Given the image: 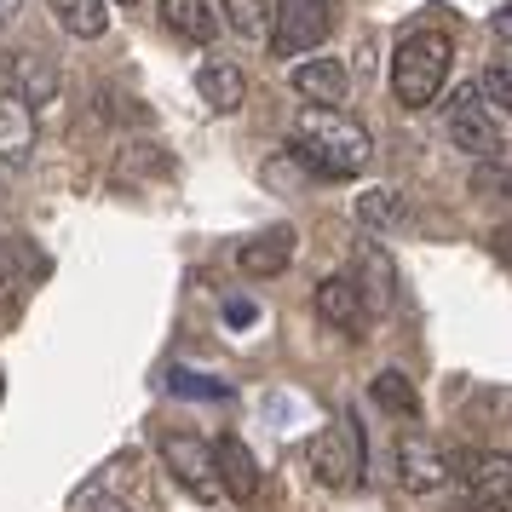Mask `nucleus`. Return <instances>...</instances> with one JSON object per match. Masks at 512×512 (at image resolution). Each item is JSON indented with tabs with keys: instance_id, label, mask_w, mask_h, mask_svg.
Wrapping results in <instances>:
<instances>
[{
	"instance_id": "1",
	"label": "nucleus",
	"mask_w": 512,
	"mask_h": 512,
	"mask_svg": "<svg viewBox=\"0 0 512 512\" xmlns=\"http://www.w3.org/2000/svg\"><path fill=\"white\" fill-rule=\"evenodd\" d=\"M294 162L317 179H357L374 162V139L363 121H351L346 110H317L305 104L294 121Z\"/></svg>"
},
{
	"instance_id": "2",
	"label": "nucleus",
	"mask_w": 512,
	"mask_h": 512,
	"mask_svg": "<svg viewBox=\"0 0 512 512\" xmlns=\"http://www.w3.org/2000/svg\"><path fill=\"white\" fill-rule=\"evenodd\" d=\"M449 35L443 29H415L392 58V98L403 110H426V104H438L443 81H449Z\"/></svg>"
},
{
	"instance_id": "3",
	"label": "nucleus",
	"mask_w": 512,
	"mask_h": 512,
	"mask_svg": "<svg viewBox=\"0 0 512 512\" xmlns=\"http://www.w3.org/2000/svg\"><path fill=\"white\" fill-rule=\"evenodd\" d=\"M334 35V0H277L271 6V29L265 41L277 58H305L311 47H323Z\"/></svg>"
},
{
	"instance_id": "4",
	"label": "nucleus",
	"mask_w": 512,
	"mask_h": 512,
	"mask_svg": "<svg viewBox=\"0 0 512 512\" xmlns=\"http://www.w3.org/2000/svg\"><path fill=\"white\" fill-rule=\"evenodd\" d=\"M305 461H311V472H317V484L357 489L363 484V466H369V449H363V432H357L351 420H334V426H323V432L311 438Z\"/></svg>"
},
{
	"instance_id": "5",
	"label": "nucleus",
	"mask_w": 512,
	"mask_h": 512,
	"mask_svg": "<svg viewBox=\"0 0 512 512\" xmlns=\"http://www.w3.org/2000/svg\"><path fill=\"white\" fill-rule=\"evenodd\" d=\"M162 461L173 472V484H185L196 501H219V466H213V443L190 438V432H167L162 438Z\"/></svg>"
},
{
	"instance_id": "6",
	"label": "nucleus",
	"mask_w": 512,
	"mask_h": 512,
	"mask_svg": "<svg viewBox=\"0 0 512 512\" xmlns=\"http://www.w3.org/2000/svg\"><path fill=\"white\" fill-rule=\"evenodd\" d=\"M449 139L472 150L478 162L489 156H501V121L489 116V104L478 98V87H461V93L449 98Z\"/></svg>"
},
{
	"instance_id": "7",
	"label": "nucleus",
	"mask_w": 512,
	"mask_h": 512,
	"mask_svg": "<svg viewBox=\"0 0 512 512\" xmlns=\"http://www.w3.org/2000/svg\"><path fill=\"white\" fill-rule=\"evenodd\" d=\"M449 472L466 484V495L512 507V455H495V449H455V455H449Z\"/></svg>"
},
{
	"instance_id": "8",
	"label": "nucleus",
	"mask_w": 512,
	"mask_h": 512,
	"mask_svg": "<svg viewBox=\"0 0 512 512\" xmlns=\"http://www.w3.org/2000/svg\"><path fill=\"white\" fill-rule=\"evenodd\" d=\"M351 288H357V300H363V317H386L397 305V265L380 242H363V248H357Z\"/></svg>"
},
{
	"instance_id": "9",
	"label": "nucleus",
	"mask_w": 512,
	"mask_h": 512,
	"mask_svg": "<svg viewBox=\"0 0 512 512\" xmlns=\"http://www.w3.org/2000/svg\"><path fill=\"white\" fill-rule=\"evenodd\" d=\"M397 484L409 495H432L449 484V455L432 438H397Z\"/></svg>"
},
{
	"instance_id": "10",
	"label": "nucleus",
	"mask_w": 512,
	"mask_h": 512,
	"mask_svg": "<svg viewBox=\"0 0 512 512\" xmlns=\"http://www.w3.org/2000/svg\"><path fill=\"white\" fill-rule=\"evenodd\" d=\"M288 81H294V93H300L305 104H317V110H340L346 93H351V70L340 58H300Z\"/></svg>"
},
{
	"instance_id": "11",
	"label": "nucleus",
	"mask_w": 512,
	"mask_h": 512,
	"mask_svg": "<svg viewBox=\"0 0 512 512\" xmlns=\"http://www.w3.org/2000/svg\"><path fill=\"white\" fill-rule=\"evenodd\" d=\"M236 265H242V277H282L294 265V225H271V231L248 236L236 248Z\"/></svg>"
},
{
	"instance_id": "12",
	"label": "nucleus",
	"mask_w": 512,
	"mask_h": 512,
	"mask_svg": "<svg viewBox=\"0 0 512 512\" xmlns=\"http://www.w3.org/2000/svg\"><path fill=\"white\" fill-rule=\"evenodd\" d=\"M213 466H219V489H225L231 501H242V507H254V501H259V461H254V449H248L242 438H219Z\"/></svg>"
},
{
	"instance_id": "13",
	"label": "nucleus",
	"mask_w": 512,
	"mask_h": 512,
	"mask_svg": "<svg viewBox=\"0 0 512 512\" xmlns=\"http://www.w3.org/2000/svg\"><path fill=\"white\" fill-rule=\"evenodd\" d=\"M29 156H35V110L6 87V93H0V162L29 167Z\"/></svg>"
},
{
	"instance_id": "14",
	"label": "nucleus",
	"mask_w": 512,
	"mask_h": 512,
	"mask_svg": "<svg viewBox=\"0 0 512 512\" xmlns=\"http://www.w3.org/2000/svg\"><path fill=\"white\" fill-rule=\"evenodd\" d=\"M196 93H202V104H208V110L236 116V110H242V98H248V81H242V70H236V64L208 58V64H196Z\"/></svg>"
},
{
	"instance_id": "15",
	"label": "nucleus",
	"mask_w": 512,
	"mask_h": 512,
	"mask_svg": "<svg viewBox=\"0 0 512 512\" xmlns=\"http://www.w3.org/2000/svg\"><path fill=\"white\" fill-rule=\"evenodd\" d=\"M162 24L173 29L179 41L208 47L213 35H219V12H213V0H162Z\"/></svg>"
},
{
	"instance_id": "16",
	"label": "nucleus",
	"mask_w": 512,
	"mask_h": 512,
	"mask_svg": "<svg viewBox=\"0 0 512 512\" xmlns=\"http://www.w3.org/2000/svg\"><path fill=\"white\" fill-rule=\"evenodd\" d=\"M311 305H317V317H323L328 328H357L363 323V300H357L351 277H323L317 294H311Z\"/></svg>"
},
{
	"instance_id": "17",
	"label": "nucleus",
	"mask_w": 512,
	"mask_h": 512,
	"mask_svg": "<svg viewBox=\"0 0 512 512\" xmlns=\"http://www.w3.org/2000/svg\"><path fill=\"white\" fill-rule=\"evenodd\" d=\"M47 6H52V18H58V29L75 35V41H98L110 29V6L104 0H47Z\"/></svg>"
},
{
	"instance_id": "18",
	"label": "nucleus",
	"mask_w": 512,
	"mask_h": 512,
	"mask_svg": "<svg viewBox=\"0 0 512 512\" xmlns=\"http://www.w3.org/2000/svg\"><path fill=\"white\" fill-rule=\"evenodd\" d=\"M369 397L386 409V415H397V420H415L420 415V392H415V380L403 369H380L369 380Z\"/></svg>"
},
{
	"instance_id": "19",
	"label": "nucleus",
	"mask_w": 512,
	"mask_h": 512,
	"mask_svg": "<svg viewBox=\"0 0 512 512\" xmlns=\"http://www.w3.org/2000/svg\"><path fill=\"white\" fill-rule=\"evenodd\" d=\"M12 93L24 98L29 110H35V104H47V98L58 93V70H52L47 52H24V58H18V87H12Z\"/></svg>"
},
{
	"instance_id": "20",
	"label": "nucleus",
	"mask_w": 512,
	"mask_h": 512,
	"mask_svg": "<svg viewBox=\"0 0 512 512\" xmlns=\"http://www.w3.org/2000/svg\"><path fill=\"white\" fill-rule=\"evenodd\" d=\"M357 219L374 225V231H386V225H403V219H409V202H403L397 190H363V196H357Z\"/></svg>"
},
{
	"instance_id": "21",
	"label": "nucleus",
	"mask_w": 512,
	"mask_h": 512,
	"mask_svg": "<svg viewBox=\"0 0 512 512\" xmlns=\"http://www.w3.org/2000/svg\"><path fill=\"white\" fill-rule=\"evenodd\" d=\"M271 6H277V0H225V24H231L242 41H265Z\"/></svg>"
},
{
	"instance_id": "22",
	"label": "nucleus",
	"mask_w": 512,
	"mask_h": 512,
	"mask_svg": "<svg viewBox=\"0 0 512 512\" xmlns=\"http://www.w3.org/2000/svg\"><path fill=\"white\" fill-rule=\"evenodd\" d=\"M478 98H489V116H495V110H507L512 116V70H484Z\"/></svg>"
},
{
	"instance_id": "23",
	"label": "nucleus",
	"mask_w": 512,
	"mask_h": 512,
	"mask_svg": "<svg viewBox=\"0 0 512 512\" xmlns=\"http://www.w3.org/2000/svg\"><path fill=\"white\" fill-rule=\"evenodd\" d=\"M472 190H478V196H512V173L495 167V162H478L472 167Z\"/></svg>"
},
{
	"instance_id": "24",
	"label": "nucleus",
	"mask_w": 512,
	"mask_h": 512,
	"mask_svg": "<svg viewBox=\"0 0 512 512\" xmlns=\"http://www.w3.org/2000/svg\"><path fill=\"white\" fill-rule=\"evenodd\" d=\"M173 392H190V397H225V386H213L202 374H173Z\"/></svg>"
},
{
	"instance_id": "25",
	"label": "nucleus",
	"mask_w": 512,
	"mask_h": 512,
	"mask_svg": "<svg viewBox=\"0 0 512 512\" xmlns=\"http://www.w3.org/2000/svg\"><path fill=\"white\" fill-rule=\"evenodd\" d=\"M489 248H495V259H501V265H512V225L489 231Z\"/></svg>"
},
{
	"instance_id": "26",
	"label": "nucleus",
	"mask_w": 512,
	"mask_h": 512,
	"mask_svg": "<svg viewBox=\"0 0 512 512\" xmlns=\"http://www.w3.org/2000/svg\"><path fill=\"white\" fill-rule=\"evenodd\" d=\"M12 288H18V277H12V271H6V265H0V317H6V311H12Z\"/></svg>"
},
{
	"instance_id": "27",
	"label": "nucleus",
	"mask_w": 512,
	"mask_h": 512,
	"mask_svg": "<svg viewBox=\"0 0 512 512\" xmlns=\"http://www.w3.org/2000/svg\"><path fill=\"white\" fill-rule=\"evenodd\" d=\"M455 512H512V507H501V501H478V495H466Z\"/></svg>"
},
{
	"instance_id": "28",
	"label": "nucleus",
	"mask_w": 512,
	"mask_h": 512,
	"mask_svg": "<svg viewBox=\"0 0 512 512\" xmlns=\"http://www.w3.org/2000/svg\"><path fill=\"white\" fill-rule=\"evenodd\" d=\"M495 35H501V41H512V0L495 12Z\"/></svg>"
},
{
	"instance_id": "29",
	"label": "nucleus",
	"mask_w": 512,
	"mask_h": 512,
	"mask_svg": "<svg viewBox=\"0 0 512 512\" xmlns=\"http://www.w3.org/2000/svg\"><path fill=\"white\" fill-rule=\"evenodd\" d=\"M18 6H24V0H0V29H6L12 18H18Z\"/></svg>"
},
{
	"instance_id": "30",
	"label": "nucleus",
	"mask_w": 512,
	"mask_h": 512,
	"mask_svg": "<svg viewBox=\"0 0 512 512\" xmlns=\"http://www.w3.org/2000/svg\"><path fill=\"white\" fill-rule=\"evenodd\" d=\"M104 6H139V0H104Z\"/></svg>"
},
{
	"instance_id": "31",
	"label": "nucleus",
	"mask_w": 512,
	"mask_h": 512,
	"mask_svg": "<svg viewBox=\"0 0 512 512\" xmlns=\"http://www.w3.org/2000/svg\"><path fill=\"white\" fill-rule=\"evenodd\" d=\"M0 392H6V380H0Z\"/></svg>"
}]
</instances>
